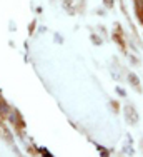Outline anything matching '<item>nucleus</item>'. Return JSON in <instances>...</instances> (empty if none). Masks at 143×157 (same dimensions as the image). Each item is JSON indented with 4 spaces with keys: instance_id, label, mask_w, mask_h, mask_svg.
I'll use <instances>...</instances> for the list:
<instances>
[{
    "instance_id": "nucleus-1",
    "label": "nucleus",
    "mask_w": 143,
    "mask_h": 157,
    "mask_svg": "<svg viewBox=\"0 0 143 157\" xmlns=\"http://www.w3.org/2000/svg\"><path fill=\"white\" fill-rule=\"evenodd\" d=\"M125 117H127V121H128L130 124H135V122L138 121V115H137V112L133 110V107H131V105L125 107Z\"/></svg>"
},
{
    "instance_id": "nucleus-2",
    "label": "nucleus",
    "mask_w": 143,
    "mask_h": 157,
    "mask_svg": "<svg viewBox=\"0 0 143 157\" xmlns=\"http://www.w3.org/2000/svg\"><path fill=\"white\" fill-rule=\"evenodd\" d=\"M128 80H130V84L133 85V87H138V85H140V80H138V77L133 75V74H130V75H128Z\"/></svg>"
},
{
    "instance_id": "nucleus-3",
    "label": "nucleus",
    "mask_w": 143,
    "mask_h": 157,
    "mask_svg": "<svg viewBox=\"0 0 143 157\" xmlns=\"http://www.w3.org/2000/svg\"><path fill=\"white\" fill-rule=\"evenodd\" d=\"M103 2H105V5H107V7H112V5H113V0H103Z\"/></svg>"
},
{
    "instance_id": "nucleus-4",
    "label": "nucleus",
    "mask_w": 143,
    "mask_h": 157,
    "mask_svg": "<svg viewBox=\"0 0 143 157\" xmlns=\"http://www.w3.org/2000/svg\"><path fill=\"white\" fill-rule=\"evenodd\" d=\"M116 92H118V94L122 95V97H125V95H127V94H125V90H122V89H116Z\"/></svg>"
},
{
    "instance_id": "nucleus-5",
    "label": "nucleus",
    "mask_w": 143,
    "mask_h": 157,
    "mask_svg": "<svg viewBox=\"0 0 143 157\" xmlns=\"http://www.w3.org/2000/svg\"><path fill=\"white\" fill-rule=\"evenodd\" d=\"M92 39H93V42H95V44H100V39H98V37H95V35H93Z\"/></svg>"
}]
</instances>
